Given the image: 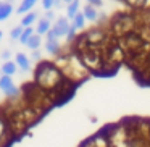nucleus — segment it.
I'll use <instances>...</instances> for the list:
<instances>
[{"label":"nucleus","instance_id":"obj_15","mask_svg":"<svg viewBox=\"0 0 150 147\" xmlns=\"http://www.w3.org/2000/svg\"><path fill=\"white\" fill-rule=\"evenodd\" d=\"M79 10H81V2H79V0H74V2L68 4L66 5V18H68L69 21H73V18L79 13Z\"/></svg>","mask_w":150,"mask_h":147},{"label":"nucleus","instance_id":"obj_7","mask_svg":"<svg viewBox=\"0 0 150 147\" xmlns=\"http://www.w3.org/2000/svg\"><path fill=\"white\" fill-rule=\"evenodd\" d=\"M13 133L10 129V123L8 118L5 116L4 110H0V147H5L8 144V141L11 139Z\"/></svg>","mask_w":150,"mask_h":147},{"label":"nucleus","instance_id":"obj_14","mask_svg":"<svg viewBox=\"0 0 150 147\" xmlns=\"http://www.w3.org/2000/svg\"><path fill=\"white\" fill-rule=\"evenodd\" d=\"M13 15V4L10 2H0V21H5Z\"/></svg>","mask_w":150,"mask_h":147},{"label":"nucleus","instance_id":"obj_12","mask_svg":"<svg viewBox=\"0 0 150 147\" xmlns=\"http://www.w3.org/2000/svg\"><path fill=\"white\" fill-rule=\"evenodd\" d=\"M82 13H84L86 21L95 23V21L98 20V15H100V11H98V10H97V7H94V5L86 4V5H84V8H82Z\"/></svg>","mask_w":150,"mask_h":147},{"label":"nucleus","instance_id":"obj_10","mask_svg":"<svg viewBox=\"0 0 150 147\" xmlns=\"http://www.w3.org/2000/svg\"><path fill=\"white\" fill-rule=\"evenodd\" d=\"M15 63L18 65V70H21V71H29L31 70V58L23 52H18L15 55Z\"/></svg>","mask_w":150,"mask_h":147},{"label":"nucleus","instance_id":"obj_29","mask_svg":"<svg viewBox=\"0 0 150 147\" xmlns=\"http://www.w3.org/2000/svg\"><path fill=\"white\" fill-rule=\"evenodd\" d=\"M87 4H91V5H94V7H102L103 5V2L102 0H86Z\"/></svg>","mask_w":150,"mask_h":147},{"label":"nucleus","instance_id":"obj_22","mask_svg":"<svg viewBox=\"0 0 150 147\" xmlns=\"http://www.w3.org/2000/svg\"><path fill=\"white\" fill-rule=\"evenodd\" d=\"M36 34V31H34V28L33 26H29V28H24V31H23V34H21V37H20V40L18 42L20 44H23V45H26L28 44V40L31 39V37Z\"/></svg>","mask_w":150,"mask_h":147},{"label":"nucleus","instance_id":"obj_21","mask_svg":"<svg viewBox=\"0 0 150 147\" xmlns=\"http://www.w3.org/2000/svg\"><path fill=\"white\" fill-rule=\"evenodd\" d=\"M11 86H15L11 76H7V75H2V76H0V91H2V92H7L8 89L11 87Z\"/></svg>","mask_w":150,"mask_h":147},{"label":"nucleus","instance_id":"obj_5","mask_svg":"<svg viewBox=\"0 0 150 147\" xmlns=\"http://www.w3.org/2000/svg\"><path fill=\"white\" fill-rule=\"evenodd\" d=\"M139 26V16L134 13H116L111 16L110 26H108V33L111 34V37L118 39V37L124 36V34L131 33V31L137 29Z\"/></svg>","mask_w":150,"mask_h":147},{"label":"nucleus","instance_id":"obj_6","mask_svg":"<svg viewBox=\"0 0 150 147\" xmlns=\"http://www.w3.org/2000/svg\"><path fill=\"white\" fill-rule=\"evenodd\" d=\"M82 37H84L86 44H87L89 47H98V49H103V47L110 42L111 34L108 33V31H105L103 28L95 26V28H91V29L86 31V33L82 34Z\"/></svg>","mask_w":150,"mask_h":147},{"label":"nucleus","instance_id":"obj_19","mask_svg":"<svg viewBox=\"0 0 150 147\" xmlns=\"http://www.w3.org/2000/svg\"><path fill=\"white\" fill-rule=\"evenodd\" d=\"M71 26L74 28L76 31H81V29H84V26H86V18H84V13H82V11H79V13L76 15L74 18H73V21H71Z\"/></svg>","mask_w":150,"mask_h":147},{"label":"nucleus","instance_id":"obj_25","mask_svg":"<svg viewBox=\"0 0 150 147\" xmlns=\"http://www.w3.org/2000/svg\"><path fill=\"white\" fill-rule=\"evenodd\" d=\"M31 60H34V62H42V53H40V50H33V53H31Z\"/></svg>","mask_w":150,"mask_h":147},{"label":"nucleus","instance_id":"obj_8","mask_svg":"<svg viewBox=\"0 0 150 147\" xmlns=\"http://www.w3.org/2000/svg\"><path fill=\"white\" fill-rule=\"evenodd\" d=\"M81 147H110V141H108L107 129L100 131V133L94 134L92 137H89Z\"/></svg>","mask_w":150,"mask_h":147},{"label":"nucleus","instance_id":"obj_24","mask_svg":"<svg viewBox=\"0 0 150 147\" xmlns=\"http://www.w3.org/2000/svg\"><path fill=\"white\" fill-rule=\"evenodd\" d=\"M23 31H24V28L21 26V24H20V26H16V28H13V29H11V33H10V39L11 40H20Z\"/></svg>","mask_w":150,"mask_h":147},{"label":"nucleus","instance_id":"obj_34","mask_svg":"<svg viewBox=\"0 0 150 147\" xmlns=\"http://www.w3.org/2000/svg\"><path fill=\"white\" fill-rule=\"evenodd\" d=\"M0 76H2V75H0Z\"/></svg>","mask_w":150,"mask_h":147},{"label":"nucleus","instance_id":"obj_1","mask_svg":"<svg viewBox=\"0 0 150 147\" xmlns=\"http://www.w3.org/2000/svg\"><path fill=\"white\" fill-rule=\"evenodd\" d=\"M33 82L52 97L53 104H58L60 100L71 95L74 89V86L63 76L58 66L49 60H42L37 63V66L34 68Z\"/></svg>","mask_w":150,"mask_h":147},{"label":"nucleus","instance_id":"obj_9","mask_svg":"<svg viewBox=\"0 0 150 147\" xmlns=\"http://www.w3.org/2000/svg\"><path fill=\"white\" fill-rule=\"evenodd\" d=\"M52 29L58 37H66V34L71 29V21L66 16H60V18H57L55 23L52 24Z\"/></svg>","mask_w":150,"mask_h":147},{"label":"nucleus","instance_id":"obj_13","mask_svg":"<svg viewBox=\"0 0 150 147\" xmlns=\"http://www.w3.org/2000/svg\"><path fill=\"white\" fill-rule=\"evenodd\" d=\"M50 29H52V21H49L47 18H39L37 20V26L34 28L36 34H39V36H45Z\"/></svg>","mask_w":150,"mask_h":147},{"label":"nucleus","instance_id":"obj_11","mask_svg":"<svg viewBox=\"0 0 150 147\" xmlns=\"http://www.w3.org/2000/svg\"><path fill=\"white\" fill-rule=\"evenodd\" d=\"M62 50H63V47H62V44H60L58 39H49V40H45V52L49 53V55L57 57L58 53H62Z\"/></svg>","mask_w":150,"mask_h":147},{"label":"nucleus","instance_id":"obj_31","mask_svg":"<svg viewBox=\"0 0 150 147\" xmlns=\"http://www.w3.org/2000/svg\"><path fill=\"white\" fill-rule=\"evenodd\" d=\"M71 2H74V0H63V4H66V5L71 4Z\"/></svg>","mask_w":150,"mask_h":147},{"label":"nucleus","instance_id":"obj_2","mask_svg":"<svg viewBox=\"0 0 150 147\" xmlns=\"http://www.w3.org/2000/svg\"><path fill=\"white\" fill-rule=\"evenodd\" d=\"M53 63L58 66V70L63 73V76H65L73 86L81 84V82L86 81V79L89 78V75H91V73L87 71V68L82 65L79 55L73 49L71 50L63 49L62 53H58V55L55 57Z\"/></svg>","mask_w":150,"mask_h":147},{"label":"nucleus","instance_id":"obj_17","mask_svg":"<svg viewBox=\"0 0 150 147\" xmlns=\"http://www.w3.org/2000/svg\"><path fill=\"white\" fill-rule=\"evenodd\" d=\"M37 20H39V15H37L36 11H29V13L23 15V18H21V26L29 28V26H33L34 23H37Z\"/></svg>","mask_w":150,"mask_h":147},{"label":"nucleus","instance_id":"obj_27","mask_svg":"<svg viewBox=\"0 0 150 147\" xmlns=\"http://www.w3.org/2000/svg\"><path fill=\"white\" fill-rule=\"evenodd\" d=\"M0 58L4 60V62H8V60H11V52H10V50H4V52L0 53Z\"/></svg>","mask_w":150,"mask_h":147},{"label":"nucleus","instance_id":"obj_32","mask_svg":"<svg viewBox=\"0 0 150 147\" xmlns=\"http://www.w3.org/2000/svg\"><path fill=\"white\" fill-rule=\"evenodd\" d=\"M2 37H4V33H2V31H0V40H2Z\"/></svg>","mask_w":150,"mask_h":147},{"label":"nucleus","instance_id":"obj_33","mask_svg":"<svg viewBox=\"0 0 150 147\" xmlns=\"http://www.w3.org/2000/svg\"><path fill=\"white\" fill-rule=\"evenodd\" d=\"M0 2H2V0H0Z\"/></svg>","mask_w":150,"mask_h":147},{"label":"nucleus","instance_id":"obj_28","mask_svg":"<svg viewBox=\"0 0 150 147\" xmlns=\"http://www.w3.org/2000/svg\"><path fill=\"white\" fill-rule=\"evenodd\" d=\"M44 18H47L49 21H55V20H57V16H55V13H53V10H47L45 15H44Z\"/></svg>","mask_w":150,"mask_h":147},{"label":"nucleus","instance_id":"obj_16","mask_svg":"<svg viewBox=\"0 0 150 147\" xmlns=\"http://www.w3.org/2000/svg\"><path fill=\"white\" fill-rule=\"evenodd\" d=\"M18 71V65L15 63V60H8V62H4L2 65V75L7 76H15Z\"/></svg>","mask_w":150,"mask_h":147},{"label":"nucleus","instance_id":"obj_4","mask_svg":"<svg viewBox=\"0 0 150 147\" xmlns=\"http://www.w3.org/2000/svg\"><path fill=\"white\" fill-rule=\"evenodd\" d=\"M76 53L79 55L82 65L87 68V71L91 75H107V63H105L103 50L102 49L87 45Z\"/></svg>","mask_w":150,"mask_h":147},{"label":"nucleus","instance_id":"obj_26","mask_svg":"<svg viewBox=\"0 0 150 147\" xmlns=\"http://www.w3.org/2000/svg\"><path fill=\"white\" fill-rule=\"evenodd\" d=\"M53 2L55 0H42V8L44 10H53Z\"/></svg>","mask_w":150,"mask_h":147},{"label":"nucleus","instance_id":"obj_23","mask_svg":"<svg viewBox=\"0 0 150 147\" xmlns=\"http://www.w3.org/2000/svg\"><path fill=\"white\" fill-rule=\"evenodd\" d=\"M121 2H124L127 7L136 10V11L144 10V4H145V0H121Z\"/></svg>","mask_w":150,"mask_h":147},{"label":"nucleus","instance_id":"obj_3","mask_svg":"<svg viewBox=\"0 0 150 147\" xmlns=\"http://www.w3.org/2000/svg\"><path fill=\"white\" fill-rule=\"evenodd\" d=\"M23 94V100L24 104H28L29 107H33L37 113H45L50 107L53 105V100L47 92H44L40 87H37L34 82H29L23 87L21 91Z\"/></svg>","mask_w":150,"mask_h":147},{"label":"nucleus","instance_id":"obj_20","mask_svg":"<svg viewBox=\"0 0 150 147\" xmlns=\"http://www.w3.org/2000/svg\"><path fill=\"white\" fill-rule=\"evenodd\" d=\"M40 45H42V36H39V34H34L26 44V47L31 49V50H39Z\"/></svg>","mask_w":150,"mask_h":147},{"label":"nucleus","instance_id":"obj_30","mask_svg":"<svg viewBox=\"0 0 150 147\" xmlns=\"http://www.w3.org/2000/svg\"><path fill=\"white\" fill-rule=\"evenodd\" d=\"M63 7V0H55L53 2V8H62Z\"/></svg>","mask_w":150,"mask_h":147},{"label":"nucleus","instance_id":"obj_18","mask_svg":"<svg viewBox=\"0 0 150 147\" xmlns=\"http://www.w3.org/2000/svg\"><path fill=\"white\" fill-rule=\"evenodd\" d=\"M36 4H37V0H21V4H20V7H18L16 13H18V15H26V13H29Z\"/></svg>","mask_w":150,"mask_h":147}]
</instances>
